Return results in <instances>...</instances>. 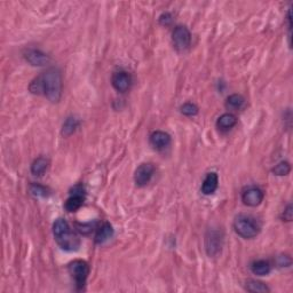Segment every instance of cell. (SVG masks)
Returning <instances> with one entry per match:
<instances>
[{
  "label": "cell",
  "mask_w": 293,
  "mask_h": 293,
  "mask_svg": "<svg viewBox=\"0 0 293 293\" xmlns=\"http://www.w3.org/2000/svg\"><path fill=\"white\" fill-rule=\"evenodd\" d=\"M78 126H79V121H78V119H76L75 117H69L68 119L65 120V123L63 124V127H62L63 136L72 135L73 133L76 132Z\"/></svg>",
  "instance_id": "obj_20"
},
{
  "label": "cell",
  "mask_w": 293,
  "mask_h": 293,
  "mask_svg": "<svg viewBox=\"0 0 293 293\" xmlns=\"http://www.w3.org/2000/svg\"><path fill=\"white\" fill-rule=\"evenodd\" d=\"M292 216H293L292 205H291V204H289V205L285 207L283 213H282V219H283V221H291L292 220Z\"/></svg>",
  "instance_id": "obj_24"
},
{
  "label": "cell",
  "mask_w": 293,
  "mask_h": 293,
  "mask_svg": "<svg viewBox=\"0 0 293 293\" xmlns=\"http://www.w3.org/2000/svg\"><path fill=\"white\" fill-rule=\"evenodd\" d=\"M224 234L218 229H210L205 236V250L209 257L214 258L221 252Z\"/></svg>",
  "instance_id": "obj_5"
},
{
  "label": "cell",
  "mask_w": 293,
  "mask_h": 293,
  "mask_svg": "<svg viewBox=\"0 0 293 293\" xmlns=\"http://www.w3.org/2000/svg\"><path fill=\"white\" fill-rule=\"evenodd\" d=\"M53 236L55 242L62 250L73 252L79 250L80 239L72 232L69 222L63 218H59L53 224Z\"/></svg>",
  "instance_id": "obj_2"
},
{
  "label": "cell",
  "mask_w": 293,
  "mask_h": 293,
  "mask_svg": "<svg viewBox=\"0 0 293 293\" xmlns=\"http://www.w3.org/2000/svg\"><path fill=\"white\" fill-rule=\"evenodd\" d=\"M245 105V99L240 94H232L226 99L225 107L228 110H240Z\"/></svg>",
  "instance_id": "obj_16"
},
{
  "label": "cell",
  "mask_w": 293,
  "mask_h": 293,
  "mask_svg": "<svg viewBox=\"0 0 293 293\" xmlns=\"http://www.w3.org/2000/svg\"><path fill=\"white\" fill-rule=\"evenodd\" d=\"M24 58L27 62L33 66H44L51 61L50 57L46 53H44L40 50H36V48H30V50L25 52Z\"/></svg>",
  "instance_id": "obj_11"
},
{
  "label": "cell",
  "mask_w": 293,
  "mask_h": 293,
  "mask_svg": "<svg viewBox=\"0 0 293 293\" xmlns=\"http://www.w3.org/2000/svg\"><path fill=\"white\" fill-rule=\"evenodd\" d=\"M265 197V194L260 188L250 187L247 188L242 195V201L245 205L250 207H257L260 205Z\"/></svg>",
  "instance_id": "obj_10"
},
{
  "label": "cell",
  "mask_w": 293,
  "mask_h": 293,
  "mask_svg": "<svg viewBox=\"0 0 293 293\" xmlns=\"http://www.w3.org/2000/svg\"><path fill=\"white\" fill-rule=\"evenodd\" d=\"M218 184H219L218 174L216 172L207 173L202 184V192L206 196L212 195L218 189Z\"/></svg>",
  "instance_id": "obj_14"
},
{
  "label": "cell",
  "mask_w": 293,
  "mask_h": 293,
  "mask_svg": "<svg viewBox=\"0 0 293 293\" xmlns=\"http://www.w3.org/2000/svg\"><path fill=\"white\" fill-rule=\"evenodd\" d=\"M111 85L117 92H128L132 85V76L127 71H124V70L115 72L113 77H111Z\"/></svg>",
  "instance_id": "obj_9"
},
{
  "label": "cell",
  "mask_w": 293,
  "mask_h": 293,
  "mask_svg": "<svg viewBox=\"0 0 293 293\" xmlns=\"http://www.w3.org/2000/svg\"><path fill=\"white\" fill-rule=\"evenodd\" d=\"M113 236H114L113 226H111L109 222H105V224H102L101 226H100V227L98 228V231H96L94 240H95L96 244L102 245V244L108 242V240Z\"/></svg>",
  "instance_id": "obj_13"
},
{
  "label": "cell",
  "mask_w": 293,
  "mask_h": 293,
  "mask_svg": "<svg viewBox=\"0 0 293 293\" xmlns=\"http://www.w3.org/2000/svg\"><path fill=\"white\" fill-rule=\"evenodd\" d=\"M29 190H30V194L35 196V197H47L48 196L47 188L38 183H32Z\"/></svg>",
  "instance_id": "obj_22"
},
{
  "label": "cell",
  "mask_w": 293,
  "mask_h": 293,
  "mask_svg": "<svg viewBox=\"0 0 293 293\" xmlns=\"http://www.w3.org/2000/svg\"><path fill=\"white\" fill-rule=\"evenodd\" d=\"M233 226L237 235L244 239L255 238L260 233V227H259L255 219L250 216H245V214H240V216L236 217Z\"/></svg>",
  "instance_id": "obj_3"
},
{
  "label": "cell",
  "mask_w": 293,
  "mask_h": 293,
  "mask_svg": "<svg viewBox=\"0 0 293 293\" xmlns=\"http://www.w3.org/2000/svg\"><path fill=\"white\" fill-rule=\"evenodd\" d=\"M172 43L177 52H184L191 44V32L185 25H176L172 31Z\"/></svg>",
  "instance_id": "obj_6"
},
{
  "label": "cell",
  "mask_w": 293,
  "mask_h": 293,
  "mask_svg": "<svg viewBox=\"0 0 293 293\" xmlns=\"http://www.w3.org/2000/svg\"><path fill=\"white\" fill-rule=\"evenodd\" d=\"M251 272L257 276H266L272 272V266L266 260H257L251 265Z\"/></svg>",
  "instance_id": "obj_17"
},
{
  "label": "cell",
  "mask_w": 293,
  "mask_h": 293,
  "mask_svg": "<svg viewBox=\"0 0 293 293\" xmlns=\"http://www.w3.org/2000/svg\"><path fill=\"white\" fill-rule=\"evenodd\" d=\"M48 168V159L40 156V157L36 158L31 164V173L36 176H42L44 173L46 172Z\"/></svg>",
  "instance_id": "obj_18"
},
{
  "label": "cell",
  "mask_w": 293,
  "mask_h": 293,
  "mask_svg": "<svg viewBox=\"0 0 293 293\" xmlns=\"http://www.w3.org/2000/svg\"><path fill=\"white\" fill-rule=\"evenodd\" d=\"M77 228L78 231H79L80 233L85 234V235H87L88 233H91L93 231V224H78L77 225Z\"/></svg>",
  "instance_id": "obj_26"
},
{
  "label": "cell",
  "mask_w": 293,
  "mask_h": 293,
  "mask_svg": "<svg viewBox=\"0 0 293 293\" xmlns=\"http://www.w3.org/2000/svg\"><path fill=\"white\" fill-rule=\"evenodd\" d=\"M155 173V166L151 163H143L134 173V182L138 187H144L150 182Z\"/></svg>",
  "instance_id": "obj_8"
},
{
  "label": "cell",
  "mask_w": 293,
  "mask_h": 293,
  "mask_svg": "<svg viewBox=\"0 0 293 293\" xmlns=\"http://www.w3.org/2000/svg\"><path fill=\"white\" fill-rule=\"evenodd\" d=\"M236 124H237V117L231 113L222 114L217 120V127L222 132L229 131V129H232Z\"/></svg>",
  "instance_id": "obj_15"
},
{
  "label": "cell",
  "mask_w": 293,
  "mask_h": 293,
  "mask_svg": "<svg viewBox=\"0 0 293 293\" xmlns=\"http://www.w3.org/2000/svg\"><path fill=\"white\" fill-rule=\"evenodd\" d=\"M245 290L248 292H269L268 285L257 280H247L245 283Z\"/></svg>",
  "instance_id": "obj_19"
},
{
  "label": "cell",
  "mask_w": 293,
  "mask_h": 293,
  "mask_svg": "<svg viewBox=\"0 0 293 293\" xmlns=\"http://www.w3.org/2000/svg\"><path fill=\"white\" fill-rule=\"evenodd\" d=\"M69 274L75 281L77 290H83L90 275V266L84 260H73L68 265Z\"/></svg>",
  "instance_id": "obj_4"
},
{
  "label": "cell",
  "mask_w": 293,
  "mask_h": 293,
  "mask_svg": "<svg viewBox=\"0 0 293 293\" xmlns=\"http://www.w3.org/2000/svg\"><path fill=\"white\" fill-rule=\"evenodd\" d=\"M277 265L280 267H289L291 265V259L288 255H281L277 258Z\"/></svg>",
  "instance_id": "obj_25"
},
{
  "label": "cell",
  "mask_w": 293,
  "mask_h": 293,
  "mask_svg": "<svg viewBox=\"0 0 293 293\" xmlns=\"http://www.w3.org/2000/svg\"><path fill=\"white\" fill-rule=\"evenodd\" d=\"M85 202V189L83 184H77L72 188L71 192H70V197L66 199L64 204L65 210L68 212H76L83 206Z\"/></svg>",
  "instance_id": "obj_7"
},
{
  "label": "cell",
  "mask_w": 293,
  "mask_h": 293,
  "mask_svg": "<svg viewBox=\"0 0 293 293\" xmlns=\"http://www.w3.org/2000/svg\"><path fill=\"white\" fill-rule=\"evenodd\" d=\"M150 144L156 150H164L171 144V136L163 131H155L150 135Z\"/></svg>",
  "instance_id": "obj_12"
},
{
  "label": "cell",
  "mask_w": 293,
  "mask_h": 293,
  "mask_svg": "<svg viewBox=\"0 0 293 293\" xmlns=\"http://www.w3.org/2000/svg\"><path fill=\"white\" fill-rule=\"evenodd\" d=\"M181 113H182L183 115H185V116H196V115L198 114V107L195 105V103H191V102H187L184 103V105L181 107Z\"/></svg>",
  "instance_id": "obj_23"
},
{
  "label": "cell",
  "mask_w": 293,
  "mask_h": 293,
  "mask_svg": "<svg viewBox=\"0 0 293 293\" xmlns=\"http://www.w3.org/2000/svg\"><path fill=\"white\" fill-rule=\"evenodd\" d=\"M62 86L61 71L57 68H51L31 81L29 91L32 94L44 95L48 101L57 103L62 98Z\"/></svg>",
  "instance_id": "obj_1"
},
{
  "label": "cell",
  "mask_w": 293,
  "mask_h": 293,
  "mask_svg": "<svg viewBox=\"0 0 293 293\" xmlns=\"http://www.w3.org/2000/svg\"><path fill=\"white\" fill-rule=\"evenodd\" d=\"M290 171H291L290 163H288L285 161L280 162L277 165H275L273 168V173L275 174V176H288V174L290 173Z\"/></svg>",
  "instance_id": "obj_21"
},
{
  "label": "cell",
  "mask_w": 293,
  "mask_h": 293,
  "mask_svg": "<svg viewBox=\"0 0 293 293\" xmlns=\"http://www.w3.org/2000/svg\"><path fill=\"white\" fill-rule=\"evenodd\" d=\"M158 21L162 25H169L171 22H172V16H171V14L169 13H164L159 16Z\"/></svg>",
  "instance_id": "obj_27"
}]
</instances>
